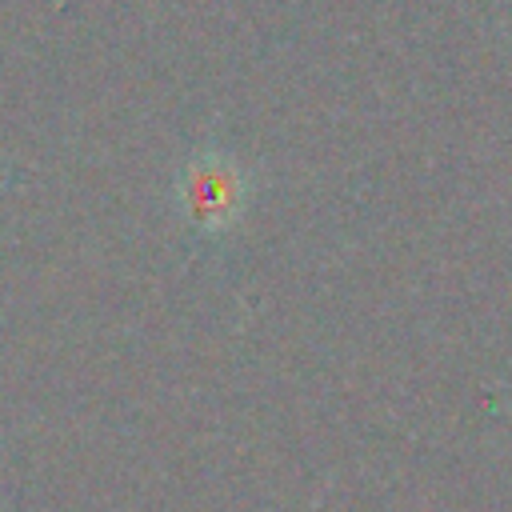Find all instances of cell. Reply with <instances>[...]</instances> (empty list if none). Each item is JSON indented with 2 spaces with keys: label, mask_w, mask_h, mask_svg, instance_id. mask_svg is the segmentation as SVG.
I'll use <instances>...</instances> for the list:
<instances>
[{
  "label": "cell",
  "mask_w": 512,
  "mask_h": 512,
  "mask_svg": "<svg viewBox=\"0 0 512 512\" xmlns=\"http://www.w3.org/2000/svg\"><path fill=\"white\" fill-rule=\"evenodd\" d=\"M180 204L188 220H196V228L220 232L244 208V172L220 152L196 156L180 180Z\"/></svg>",
  "instance_id": "obj_1"
}]
</instances>
